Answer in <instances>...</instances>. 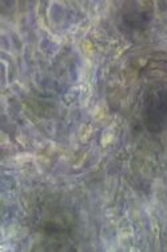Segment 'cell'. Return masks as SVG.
Listing matches in <instances>:
<instances>
[{
	"label": "cell",
	"instance_id": "6da1fadb",
	"mask_svg": "<svg viewBox=\"0 0 167 252\" xmlns=\"http://www.w3.org/2000/svg\"><path fill=\"white\" fill-rule=\"evenodd\" d=\"M167 118V94L163 90L151 93L144 106V124L151 133L163 127Z\"/></svg>",
	"mask_w": 167,
	"mask_h": 252
}]
</instances>
